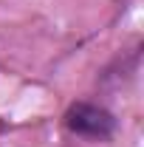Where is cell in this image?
Wrapping results in <instances>:
<instances>
[{
  "label": "cell",
  "instance_id": "6da1fadb",
  "mask_svg": "<svg viewBox=\"0 0 144 147\" xmlns=\"http://www.w3.org/2000/svg\"><path fill=\"white\" fill-rule=\"evenodd\" d=\"M62 125L68 133L79 136V139H96L105 142L113 136L116 130V116L105 110L102 105H90V102H73L71 108L65 110Z\"/></svg>",
  "mask_w": 144,
  "mask_h": 147
}]
</instances>
